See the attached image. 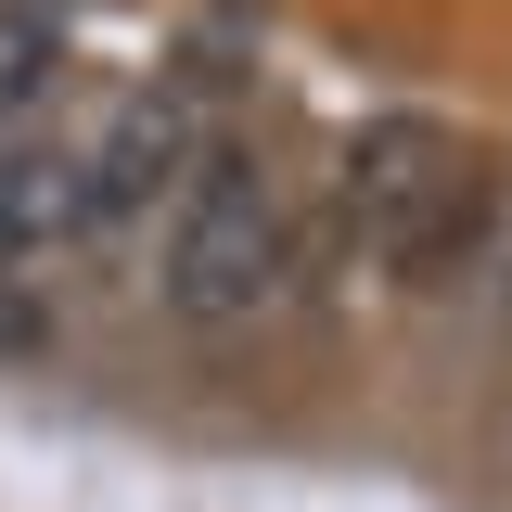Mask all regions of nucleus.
Segmentation results:
<instances>
[{"mask_svg": "<svg viewBox=\"0 0 512 512\" xmlns=\"http://www.w3.org/2000/svg\"><path fill=\"white\" fill-rule=\"evenodd\" d=\"M282 269H295V231H282V192L256 180L244 154L218 141L205 167L167 205V256H154V295L180 333H244L256 308H282Z\"/></svg>", "mask_w": 512, "mask_h": 512, "instance_id": "nucleus-1", "label": "nucleus"}, {"mask_svg": "<svg viewBox=\"0 0 512 512\" xmlns=\"http://www.w3.org/2000/svg\"><path fill=\"white\" fill-rule=\"evenodd\" d=\"M218 154V116H205V90H128L116 116H103V141L77 154V256H116L141 244V218L154 205H180V180Z\"/></svg>", "mask_w": 512, "mask_h": 512, "instance_id": "nucleus-2", "label": "nucleus"}, {"mask_svg": "<svg viewBox=\"0 0 512 512\" xmlns=\"http://www.w3.org/2000/svg\"><path fill=\"white\" fill-rule=\"evenodd\" d=\"M448 180H461V167H448V128L436 116H372L359 141H346V180L333 192H346V231H359L372 256H397L448 205Z\"/></svg>", "mask_w": 512, "mask_h": 512, "instance_id": "nucleus-3", "label": "nucleus"}, {"mask_svg": "<svg viewBox=\"0 0 512 512\" xmlns=\"http://www.w3.org/2000/svg\"><path fill=\"white\" fill-rule=\"evenodd\" d=\"M64 90V13L52 0H0V141Z\"/></svg>", "mask_w": 512, "mask_h": 512, "instance_id": "nucleus-4", "label": "nucleus"}, {"mask_svg": "<svg viewBox=\"0 0 512 512\" xmlns=\"http://www.w3.org/2000/svg\"><path fill=\"white\" fill-rule=\"evenodd\" d=\"M0 346H52V295H39V269H0Z\"/></svg>", "mask_w": 512, "mask_h": 512, "instance_id": "nucleus-5", "label": "nucleus"}]
</instances>
